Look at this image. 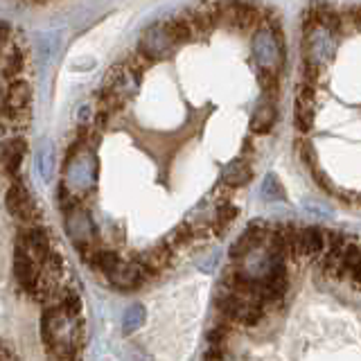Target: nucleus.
Returning a JSON list of instances; mask_svg holds the SVG:
<instances>
[{
	"instance_id": "8",
	"label": "nucleus",
	"mask_w": 361,
	"mask_h": 361,
	"mask_svg": "<svg viewBox=\"0 0 361 361\" xmlns=\"http://www.w3.org/2000/svg\"><path fill=\"white\" fill-rule=\"evenodd\" d=\"M37 169H39V176L50 183L54 178L56 172V152H54V142L50 138H43L37 147Z\"/></svg>"
},
{
	"instance_id": "1",
	"label": "nucleus",
	"mask_w": 361,
	"mask_h": 361,
	"mask_svg": "<svg viewBox=\"0 0 361 361\" xmlns=\"http://www.w3.org/2000/svg\"><path fill=\"white\" fill-rule=\"evenodd\" d=\"M97 183V158L90 149H77L68 158L63 185L73 192V195H86Z\"/></svg>"
},
{
	"instance_id": "2",
	"label": "nucleus",
	"mask_w": 361,
	"mask_h": 361,
	"mask_svg": "<svg viewBox=\"0 0 361 361\" xmlns=\"http://www.w3.org/2000/svg\"><path fill=\"white\" fill-rule=\"evenodd\" d=\"M285 257L274 253L267 244L253 248L248 251L242 259H240V267L237 271L246 278V280H253V282H264L267 278H271L276 271L285 269Z\"/></svg>"
},
{
	"instance_id": "7",
	"label": "nucleus",
	"mask_w": 361,
	"mask_h": 361,
	"mask_svg": "<svg viewBox=\"0 0 361 361\" xmlns=\"http://www.w3.org/2000/svg\"><path fill=\"white\" fill-rule=\"evenodd\" d=\"M25 149H27V145L20 135H11V138L5 140L3 152H0V161H3V167L9 176H18L23 158H25Z\"/></svg>"
},
{
	"instance_id": "4",
	"label": "nucleus",
	"mask_w": 361,
	"mask_h": 361,
	"mask_svg": "<svg viewBox=\"0 0 361 361\" xmlns=\"http://www.w3.org/2000/svg\"><path fill=\"white\" fill-rule=\"evenodd\" d=\"M66 231L79 248H88L95 240V224L90 214L84 208H79L77 203L66 210Z\"/></svg>"
},
{
	"instance_id": "12",
	"label": "nucleus",
	"mask_w": 361,
	"mask_h": 361,
	"mask_svg": "<svg viewBox=\"0 0 361 361\" xmlns=\"http://www.w3.org/2000/svg\"><path fill=\"white\" fill-rule=\"evenodd\" d=\"M56 34H43L41 37V56H43V61L48 63V61H52V56H54V52H56Z\"/></svg>"
},
{
	"instance_id": "3",
	"label": "nucleus",
	"mask_w": 361,
	"mask_h": 361,
	"mask_svg": "<svg viewBox=\"0 0 361 361\" xmlns=\"http://www.w3.org/2000/svg\"><path fill=\"white\" fill-rule=\"evenodd\" d=\"M5 206L11 217H16L23 224H37V219H39L37 203H34L27 188L18 183V180H14V183L9 185L7 195H5Z\"/></svg>"
},
{
	"instance_id": "10",
	"label": "nucleus",
	"mask_w": 361,
	"mask_h": 361,
	"mask_svg": "<svg viewBox=\"0 0 361 361\" xmlns=\"http://www.w3.org/2000/svg\"><path fill=\"white\" fill-rule=\"evenodd\" d=\"M118 262H120V255L116 251H109V248H97V251H93V255H90V264H93L97 271H102L104 276Z\"/></svg>"
},
{
	"instance_id": "6",
	"label": "nucleus",
	"mask_w": 361,
	"mask_h": 361,
	"mask_svg": "<svg viewBox=\"0 0 361 361\" xmlns=\"http://www.w3.org/2000/svg\"><path fill=\"white\" fill-rule=\"evenodd\" d=\"M106 278L111 285L118 289H135L147 280V274L138 262H124V259H120V262L106 274Z\"/></svg>"
},
{
	"instance_id": "14",
	"label": "nucleus",
	"mask_w": 361,
	"mask_h": 361,
	"mask_svg": "<svg viewBox=\"0 0 361 361\" xmlns=\"http://www.w3.org/2000/svg\"><path fill=\"white\" fill-rule=\"evenodd\" d=\"M0 361H16V359H14V355H11L5 345H0Z\"/></svg>"
},
{
	"instance_id": "5",
	"label": "nucleus",
	"mask_w": 361,
	"mask_h": 361,
	"mask_svg": "<svg viewBox=\"0 0 361 361\" xmlns=\"http://www.w3.org/2000/svg\"><path fill=\"white\" fill-rule=\"evenodd\" d=\"M14 274H16V280L20 282L23 289L32 293V296H39L41 293V264L23 246H16Z\"/></svg>"
},
{
	"instance_id": "9",
	"label": "nucleus",
	"mask_w": 361,
	"mask_h": 361,
	"mask_svg": "<svg viewBox=\"0 0 361 361\" xmlns=\"http://www.w3.org/2000/svg\"><path fill=\"white\" fill-rule=\"evenodd\" d=\"M145 319H147V312H145V307H142L140 302L129 305L127 312H124V316H122V327H124V332H135L138 327H142Z\"/></svg>"
},
{
	"instance_id": "13",
	"label": "nucleus",
	"mask_w": 361,
	"mask_h": 361,
	"mask_svg": "<svg viewBox=\"0 0 361 361\" xmlns=\"http://www.w3.org/2000/svg\"><path fill=\"white\" fill-rule=\"evenodd\" d=\"M11 41H14L11 39V27L7 25V23H0V59H3V54L7 52Z\"/></svg>"
},
{
	"instance_id": "11",
	"label": "nucleus",
	"mask_w": 361,
	"mask_h": 361,
	"mask_svg": "<svg viewBox=\"0 0 361 361\" xmlns=\"http://www.w3.org/2000/svg\"><path fill=\"white\" fill-rule=\"evenodd\" d=\"M262 197L269 199V201H278L285 197V192H282V185L278 183V178L274 174H269L262 183Z\"/></svg>"
}]
</instances>
